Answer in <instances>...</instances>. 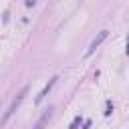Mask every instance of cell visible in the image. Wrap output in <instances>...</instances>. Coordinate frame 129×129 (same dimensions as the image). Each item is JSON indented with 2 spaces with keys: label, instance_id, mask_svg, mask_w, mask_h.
<instances>
[{
  "label": "cell",
  "instance_id": "5b68a950",
  "mask_svg": "<svg viewBox=\"0 0 129 129\" xmlns=\"http://www.w3.org/2000/svg\"><path fill=\"white\" fill-rule=\"evenodd\" d=\"M81 123H83V117H81V115H77V117L73 119V123H71V127H69V129H79V125H81Z\"/></svg>",
  "mask_w": 129,
  "mask_h": 129
},
{
  "label": "cell",
  "instance_id": "52a82bcc",
  "mask_svg": "<svg viewBox=\"0 0 129 129\" xmlns=\"http://www.w3.org/2000/svg\"><path fill=\"white\" fill-rule=\"evenodd\" d=\"M89 127H91V119H87V121H85V125H83V129H89Z\"/></svg>",
  "mask_w": 129,
  "mask_h": 129
},
{
  "label": "cell",
  "instance_id": "3957f363",
  "mask_svg": "<svg viewBox=\"0 0 129 129\" xmlns=\"http://www.w3.org/2000/svg\"><path fill=\"white\" fill-rule=\"evenodd\" d=\"M52 111H54V107L50 105V107H48V109H46V111L42 113V117H40V119L36 121V125H34L32 129H44V125H46V123H48V119L52 117Z\"/></svg>",
  "mask_w": 129,
  "mask_h": 129
},
{
  "label": "cell",
  "instance_id": "ba28073f",
  "mask_svg": "<svg viewBox=\"0 0 129 129\" xmlns=\"http://www.w3.org/2000/svg\"><path fill=\"white\" fill-rule=\"evenodd\" d=\"M125 52H127V54H129V38H127V50H125Z\"/></svg>",
  "mask_w": 129,
  "mask_h": 129
},
{
  "label": "cell",
  "instance_id": "8992f818",
  "mask_svg": "<svg viewBox=\"0 0 129 129\" xmlns=\"http://www.w3.org/2000/svg\"><path fill=\"white\" fill-rule=\"evenodd\" d=\"M111 113H113V105H111V101H107V109H105V115L109 117Z\"/></svg>",
  "mask_w": 129,
  "mask_h": 129
},
{
  "label": "cell",
  "instance_id": "277c9868",
  "mask_svg": "<svg viewBox=\"0 0 129 129\" xmlns=\"http://www.w3.org/2000/svg\"><path fill=\"white\" fill-rule=\"evenodd\" d=\"M56 81H58V79H56V77H52V79H50V81H48V83L44 85V89H42V91L38 93V97H36V103H40V101H42V99H44V97L48 95V91H50V89L54 87V83H56Z\"/></svg>",
  "mask_w": 129,
  "mask_h": 129
},
{
  "label": "cell",
  "instance_id": "6da1fadb",
  "mask_svg": "<svg viewBox=\"0 0 129 129\" xmlns=\"http://www.w3.org/2000/svg\"><path fill=\"white\" fill-rule=\"evenodd\" d=\"M26 93H28V87H22V91H20V93H18V95H16V97L12 99V103H10V107L6 109V113H4V117H2V121H0V125H4V123H6V121H8L10 117H12V115H14V111L18 109V105H20V103L24 101V97H26Z\"/></svg>",
  "mask_w": 129,
  "mask_h": 129
},
{
  "label": "cell",
  "instance_id": "7a4b0ae2",
  "mask_svg": "<svg viewBox=\"0 0 129 129\" xmlns=\"http://www.w3.org/2000/svg\"><path fill=\"white\" fill-rule=\"evenodd\" d=\"M107 36H109V30H101V32H99V34L93 38V42H91V46H89V50H87V56H91V54L97 50V46H99V44H101V42H103Z\"/></svg>",
  "mask_w": 129,
  "mask_h": 129
}]
</instances>
